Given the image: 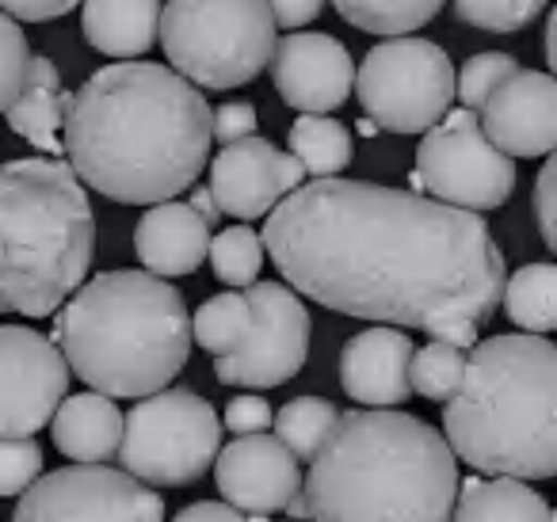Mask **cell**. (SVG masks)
I'll use <instances>...</instances> for the list:
<instances>
[{
    "instance_id": "10",
    "label": "cell",
    "mask_w": 557,
    "mask_h": 522,
    "mask_svg": "<svg viewBox=\"0 0 557 522\" xmlns=\"http://www.w3.org/2000/svg\"><path fill=\"white\" fill-rule=\"evenodd\" d=\"M417 179L428 199L485 214L516 191V161L485 138L478 115L466 108L447 111L417 149Z\"/></svg>"
},
{
    "instance_id": "44",
    "label": "cell",
    "mask_w": 557,
    "mask_h": 522,
    "mask_svg": "<svg viewBox=\"0 0 557 522\" xmlns=\"http://www.w3.org/2000/svg\"><path fill=\"white\" fill-rule=\"evenodd\" d=\"M283 511H287L295 522L310 519V504H306V496H302V492H298V496H290V499H287V507H283Z\"/></svg>"
},
{
    "instance_id": "21",
    "label": "cell",
    "mask_w": 557,
    "mask_h": 522,
    "mask_svg": "<svg viewBox=\"0 0 557 522\" xmlns=\"http://www.w3.org/2000/svg\"><path fill=\"white\" fill-rule=\"evenodd\" d=\"M50 435L58 453H65L77 465H103L115 458L123 438V412L103 393H73L50 415Z\"/></svg>"
},
{
    "instance_id": "40",
    "label": "cell",
    "mask_w": 557,
    "mask_h": 522,
    "mask_svg": "<svg viewBox=\"0 0 557 522\" xmlns=\"http://www.w3.org/2000/svg\"><path fill=\"white\" fill-rule=\"evenodd\" d=\"M172 522H245V514L230 504H218V499H199V504H187L180 514H172Z\"/></svg>"
},
{
    "instance_id": "25",
    "label": "cell",
    "mask_w": 557,
    "mask_h": 522,
    "mask_svg": "<svg viewBox=\"0 0 557 522\" xmlns=\"http://www.w3.org/2000/svg\"><path fill=\"white\" fill-rule=\"evenodd\" d=\"M287 149H290V157L306 169V176H313V179L341 176V172L351 164V157H356L351 130L329 115L295 119V126H290V134H287Z\"/></svg>"
},
{
    "instance_id": "20",
    "label": "cell",
    "mask_w": 557,
    "mask_h": 522,
    "mask_svg": "<svg viewBox=\"0 0 557 522\" xmlns=\"http://www.w3.org/2000/svg\"><path fill=\"white\" fill-rule=\"evenodd\" d=\"M73 92L62 88V73L58 65L50 62L47 54H32L24 73V88H20L16 100L4 108V119L9 126L20 134L24 141H32L39 153L47 157H65L62 146V123H65V111H70Z\"/></svg>"
},
{
    "instance_id": "34",
    "label": "cell",
    "mask_w": 557,
    "mask_h": 522,
    "mask_svg": "<svg viewBox=\"0 0 557 522\" xmlns=\"http://www.w3.org/2000/svg\"><path fill=\"white\" fill-rule=\"evenodd\" d=\"M42 473V450L35 438L0 435V496H20Z\"/></svg>"
},
{
    "instance_id": "29",
    "label": "cell",
    "mask_w": 557,
    "mask_h": 522,
    "mask_svg": "<svg viewBox=\"0 0 557 522\" xmlns=\"http://www.w3.org/2000/svg\"><path fill=\"white\" fill-rule=\"evenodd\" d=\"M210 268H214L218 283L225 286H252L260 278V268H263V240L256 229L248 225H230L222 229L218 237H210Z\"/></svg>"
},
{
    "instance_id": "16",
    "label": "cell",
    "mask_w": 557,
    "mask_h": 522,
    "mask_svg": "<svg viewBox=\"0 0 557 522\" xmlns=\"http://www.w3.org/2000/svg\"><path fill=\"white\" fill-rule=\"evenodd\" d=\"M222 504L245 514H275L302 492V469L275 435H237L214 458Z\"/></svg>"
},
{
    "instance_id": "32",
    "label": "cell",
    "mask_w": 557,
    "mask_h": 522,
    "mask_svg": "<svg viewBox=\"0 0 557 522\" xmlns=\"http://www.w3.org/2000/svg\"><path fill=\"white\" fill-rule=\"evenodd\" d=\"M546 4L549 0H455V12L470 27L511 35V32H523L531 20H539Z\"/></svg>"
},
{
    "instance_id": "41",
    "label": "cell",
    "mask_w": 557,
    "mask_h": 522,
    "mask_svg": "<svg viewBox=\"0 0 557 522\" xmlns=\"http://www.w3.org/2000/svg\"><path fill=\"white\" fill-rule=\"evenodd\" d=\"M428 336L440 339V344L458 347V351H470V347L478 344V324L473 321H443V324H435V328H428Z\"/></svg>"
},
{
    "instance_id": "15",
    "label": "cell",
    "mask_w": 557,
    "mask_h": 522,
    "mask_svg": "<svg viewBox=\"0 0 557 522\" xmlns=\"http://www.w3.org/2000/svg\"><path fill=\"white\" fill-rule=\"evenodd\" d=\"M268 70L283 103L302 115H329L348 100L356 85V62L348 47L325 32H295L275 39Z\"/></svg>"
},
{
    "instance_id": "13",
    "label": "cell",
    "mask_w": 557,
    "mask_h": 522,
    "mask_svg": "<svg viewBox=\"0 0 557 522\" xmlns=\"http://www.w3.org/2000/svg\"><path fill=\"white\" fill-rule=\"evenodd\" d=\"M70 389V366L54 339L27 324H0V435L32 438Z\"/></svg>"
},
{
    "instance_id": "39",
    "label": "cell",
    "mask_w": 557,
    "mask_h": 522,
    "mask_svg": "<svg viewBox=\"0 0 557 522\" xmlns=\"http://www.w3.org/2000/svg\"><path fill=\"white\" fill-rule=\"evenodd\" d=\"M275 20V27H306L325 12V0H263Z\"/></svg>"
},
{
    "instance_id": "24",
    "label": "cell",
    "mask_w": 557,
    "mask_h": 522,
    "mask_svg": "<svg viewBox=\"0 0 557 522\" xmlns=\"http://www.w3.org/2000/svg\"><path fill=\"white\" fill-rule=\"evenodd\" d=\"M504 313L516 328L546 336L557 328V268L554 263H523L504 278Z\"/></svg>"
},
{
    "instance_id": "11",
    "label": "cell",
    "mask_w": 557,
    "mask_h": 522,
    "mask_svg": "<svg viewBox=\"0 0 557 522\" xmlns=\"http://www.w3.org/2000/svg\"><path fill=\"white\" fill-rule=\"evenodd\" d=\"M12 522H164V499L108 465H62L20 492Z\"/></svg>"
},
{
    "instance_id": "17",
    "label": "cell",
    "mask_w": 557,
    "mask_h": 522,
    "mask_svg": "<svg viewBox=\"0 0 557 522\" xmlns=\"http://www.w3.org/2000/svg\"><path fill=\"white\" fill-rule=\"evenodd\" d=\"M478 123L504 157H549L557 146V80L516 70L485 100Z\"/></svg>"
},
{
    "instance_id": "4",
    "label": "cell",
    "mask_w": 557,
    "mask_h": 522,
    "mask_svg": "<svg viewBox=\"0 0 557 522\" xmlns=\"http://www.w3.org/2000/svg\"><path fill=\"white\" fill-rule=\"evenodd\" d=\"M450 453L485 476L549 481L557 473V347L534 332L478 339L450 400Z\"/></svg>"
},
{
    "instance_id": "38",
    "label": "cell",
    "mask_w": 557,
    "mask_h": 522,
    "mask_svg": "<svg viewBox=\"0 0 557 522\" xmlns=\"http://www.w3.org/2000/svg\"><path fill=\"white\" fill-rule=\"evenodd\" d=\"M81 0H0V12L12 20H24V24H47L65 12L77 9Z\"/></svg>"
},
{
    "instance_id": "1",
    "label": "cell",
    "mask_w": 557,
    "mask_h": 522,
    "mask_svg": "<svg viewBox=\"0 0 557 522\" xmlns=\"http://www.w3.org/2000/svg\"><path fill=\"white\" fill-rule=\"evenodd\" d=\"M260 240L295 294L394 328L485 324L508 278L481 214L363 179L302 184L271 210Z\"/></svg>"
},
{
    "instance_id": "8",
    "label": "cell",
    "mask_w": 557,
    "mask_h": 522,
    "mask_svg": "<svg viewBox=\"0 0 557 522\" xmlns=\"http://www.w3.org/2000/svg\"><path fill=\"white\" fill-rule=\"evenodd\" d=\"M222 450V420L214 405L191 389H161L138 397L131 415H123L119 465L141 484L187 488Z\"/></svg>"
},
{
    "instance_id": "45",
    "label": "cell",
    "mask_w": 557,
    "mask_h": 522,
    "mask_svg": "<svg viewBox=\"0 0 557 522\" xmlns=\"http://www.w3.org/2000/svg\"><path fill=\"white\" fill-rule=\"evenodd\" d=\"M359 134H363V138H374V134H379V126H374L371 119H363V123H359Z\"/></svg>"
},
{
    "instance_id": "36",
    "label": "cell",
    "mask_w": 557,
    "mask_h": 522,
    "mask_svg": "<svg viewBox=\"0 0 557 522\" xmlns=\"http://www.w3.org/2000/svg\"><path fill=\"white\" fill-rule=\"evenodd\" d=\"M271 405L260 397V393H245V397H233L225 405L222 427L233 431V435H260V431L271 427Z\"/></svg>"
},
{
    "instance_id": "33",
    "label": "cell",
    "mask_w": 557,
    "mask_h": 522,
    "mask_svg": "<svg viewBox=\"0 0 557 522\" xmlns=\"http://www.w3.org/2000/svg\"><path fill=\"white\" fill-rule=\"evenodd\" d=\"M27 62H32V47H27L24 27L12 16L0 12V115L24 88V73Z\"/></svg>"
},
{
    "instance_id": "37",
    "label": "cell",
    "mask_w": 557,
    "mask_h": 522,
    "mask_svg": "<svg viewBox=\"0 0 557 522\" xmlns=\"http://www.w3.org/2000/svg\"><path fill=\"white\" fill-rule=\"evenodd\" d=\"M256 108L245 100H230L218 111H210V138H218L222 146H233L240 138H252L256 134Z\"/></svg>"
},
{
    "instance_id": "31",
    "label": "cell",
    "mask_w": 557,
    "mask_h": 522,
    "mask_svg": "<svg viewBox=\"0 0 557 522\" xmlns=\"http://www.w3.org/2000/svg\"><path fill=\"white\" fill-rule=\"evenodd\" d=\"M519 70V62L511 54H500V50H488V54H473L462 70L455 73V100L462 103L466 111H481L485 100Z\"/></svg>"
},
{
    "instance_id": "46",
    "label": "cell",
    "mask_w": 557,
    "mask_h": 522,
    "mask_svg": "<svg viewBox=\"0 0 557 522\" xmlns=\"http://www.w3.org/2000/svg\"><path fill=\"white\" fill-rule=\"evenodd\" d=\"M245 522H268V514H245Z\"/></svg>"
},
{
    "instance_id": "42",
    "label": "cell",
    "mask_w": 557,
    "mask_h": 522,
    "mask_svg": "<svg viewBox=\"0 0 557 522\" xmlns=\"http://www.w3.org/2000/svg\"><path fill=\"white\" fill-rule=\"evenodd\" d=\"M187 207H191L195 214H199L207 225H214L218 217H222V210H218V202H214V195H210V187H195L191 184V202H187Z\"/></svg>"
},
{
    "instance_id": "28",
    "label": "cell",
    "mask_w": 557,
    "mask_h": 522,
    "mask_svg": "<svg viewBox=\"0 0 557 522\" xmlns=\"http://www.w3.org/2000/svg\"><path fill=\"white\" fill-rule=\"evenodd\" d=\"M248 321H252V309H248L245 294L240 290H225V294H214L207 298L191 316V339L210 351L214 359L222 355H233L240 347L248 332Z\"/></svg>"
},
{
    "instance_id": "43",
    "label": "cell",
    "mask_w": 557,
    "mask_h": 522,
    "mask_svg": "<svg viewBox=\"0 0 557 522\" xmlns=\"http://www.w3.org/2000/svg\"><path fill=\"white\" fill-rule=\"evenodd\" d=\"M546 62L549 70H557V16L546 20Z\"/></svg>"
},
{
    "instance_id": "26",
    "label": "cell",
    "mask_w": 557,
    "mask_h": 522,
    "mask_svg": "<svg viewBox=\"0 0 557 522\" xmlns=\"http://www.w3.org/2000/svg\"><path fill=\"white\" fill-rule=\"evenodd\" d=\"M333 9L359 32L397 39V35L420 32L424 24H432L440 16L443 0H333Z\"/></svg>"
},
{
    "instance_id": "19",
    "label": "cell",
    "mask_w": 557,
    "mask_h": 522,
    "mask_svg": "<svg viewBox=\"0 0 557 522\" xmlns=\"http://www.w3.org/2000/svg\"><path fill=\"white\" fill-rule=\"evenodd\" d=\"M210 248V225L187 202H157L134 225V252L157 278H180L202 268Z\"/></svg>"
},
{
    "instance_id": "18",
    "label": "cell",
    "mask_w": 557,
    "mask_h": 522,
    "mask_svg": "<svg viewBox=\"0 0 557 522\" xmlns=\"http://www.w3.org/2000/svg\"><path fill=\"white\" fill-rule=\"evenodd\" d=\"M412 339L394 324H371L367 332L344 344L341 351V385L356 405L367 408H397L412 397L409 389V359Z\"/></svg>"
},
{
    "instance_id": "7",
    "label": "cell",
    "mask_w": 557,
    "mask_h": 522,
    "mask_svg": "<svg viewBox=\"0 0 557 522\" xmlns=\"http://www.w3.org/2000/svg\"><path fill=\"white\" fill-rule=\"evenodd\" d=\"M157 39L172 73L222 92L268 70L278 27L263 0H169Z\"/></svg>"
},
{
    "instance_id": "9",
    "label": "cell",
    "mask_w": 557,
    "mask_h": 522,
    "mask_svg": "<svg viewBox=\"0 0 557 522\" xmlns=\"http://www.w3.org/2000/svg\"><path fill=\"white\" fill-rule=\"evenodd\" d=\"M367 119L389 134H424L455 103V65L432 39H386L356 70Z\"/></svg>"
},
{
    "instance_id": "6",
    "label": "cell",
    "mask_w": 557,
    "mask_h": 522,
    "mask_svg": "<svg viewBox=\"0 0 557 522\" xmlns=\"http://www.w3.org/2000/svg\"><path fill=\"white\" fill-rule=\"evenodd\" d=\"M96 252L88 191L58 157L0 164V313L50 316L85 283Z\"/></svg>"
},
{
    "instance_id": "12",
    "label": "cell",
    "mask_w": 557,
    "mask_h": 522,
    "mask_svg": "<svg viewBox=\"0 0 557 522\" xmlns=\"http://www.w3.org/2000/svg\"><path fill=\"white\" fill-rule=\"evenodd\" d=\"M245 290L252 321L237 351L214 359V374L237 389H275L302 374L310 355V309L287 283H252Z\"/></svg>"
},
{
    "instance_id": "14",
    "label": "cell",
    "mask_w": 557,
    "mask_h": 522,
    "mask_svg": "<svg viewBox=\"0 0 557 522\" xmlns=\"http://www.w3.org/2000/svg\"><path fill=\"white\" fill-rule=\"evenodd\" d=\"M306 169L268 138H240L210 161V195L218 210L237 222L268 217L290 191L306 184Z\"/></svg>"
},
{
    "instance_id": "2",
    "label": "cell",
    "mask_w": 557,
    "mask_h": 522,
    "mask_svg": "<svg viewBox=\"0 0 557 522\" xmlns=\"http://www.w3.org/2000/svg\"><path fill=\"white\" fill-rule=\"evenodd\" d=\"M210 103L157 62H115L73 92L62 146L73 176L123 207H157L210 161Z\"/></svg>"
},
{
    "instance_id": "22",
    "label": "cell",
    "mask_w": 557,
    "mask_h": 522,
    "mask_svg": "<svg viewBox=\"0 0 557 522\" xmlns=\"http://www.w3.org/2000/svg\"><path fill=\"white\" fill-rule=\"evenodd\" d=\"M81 32L88 47L108 58H134L149 54L161 27V0H81Z\"/></svg>"
},
{
    "instance_id": "3",
    "label": "cell",
    "mask_w": 557,
    "mask_h": 522,
    "mask_svg": "<svg viewBox=\"0 0 557 522\" xmlns=\"http://www.w3.org/2000/svg\"><path fill=\"white\" fill-rule=\"evenodd\" d=\"M455 492L447 438L397 408L344 412L302 481L313 522H450Z\"/></svg>"
},
{
    "instance_id": "30",
    "label": "cell",
    "mask_w": 557,
    "mask_h": 522,
    "mask_svg": "<svg viewBox=\"0 0 557 522\" xmlns=\"http://www.w3.org/2000/svg\"><path fill=\"white\" fill-rule=\"evenodd\" d=\"M462 370H466V351L450 344H424L420 351H412L409 359V389L424 400H450V393L458 389L462 382Z\"/></svg>"
},
{
    "instance_id": "5",
    "label": "cell",
    "mask_w": 557,
    "mask_h": 522,
    "mask_svg": "<svg viewBox=\"0 0 557 522\" xmlns=\"http://www.w3.org/2000/svg\"><path fill=\"white\" fill-rule=\"evenodd\" d=\"M54 344L92 393L149 397L184 370L191 313L184 294L149 271H103L70 294Z\"/></svg>"
},
{
    "instance_id": "23",
    "label": "cell",
    "mask_w": 557,
    "mask_h": 522,
    "mask_svg": "<svg viewBox=\"0 0 557 522\" xmlns=\"http://www.w3.org/2000/svg\"><path fill=\"white\" fill-rule=\"evenodd\" d=\"M450 522H554V511L519 476H466V484L458 481Z\"/></svg>"
},
{
    "instance_id": "27",
    "label": "cell",
    "mask_w": 557,
    "mask_h": 522,
    "mask_svg": "<svg viewBox=\"0 0 557 522\" xmlns=\"http://www.w3.org/2000/svg\"><path fill=\"white\" fill-rule=\"evenodd\" d=\"M341 420V408L325 397H295L271 415L275 438L295 453V461H313V453L321 450V443L329 438V431Z\"/></svg>"
},
{
    "instance_id": "35",
    "label": "cell",
    "mask_w": 557,
    "mask_h": 522,
    "mask_svg": "<svg viewBox=\"0 0 557 522\" xmlns=\"http://www.w3.org/2000/svg\"><path fill=\"white\" fill-rule=\"evenodd\" d=\"M534 222H539L542 245L557 248V161H546L534 179Z\"/></svg>"
}]
</instances>
